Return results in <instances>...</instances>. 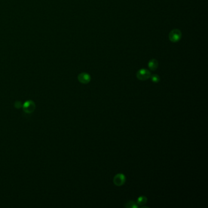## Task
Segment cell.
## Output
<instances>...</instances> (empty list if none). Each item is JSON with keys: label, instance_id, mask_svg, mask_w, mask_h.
I'll use <instances>...</instances> for the list:
<instances>
[{"label": "cell", "instance_id": "obj_4", "mask_svg": "<svg viewBox=\"0 0 208 208\" xmlns=\"http://www.w3.org/2000/svg\"><path fill=\"white\" fill-rule=\"evenodd\" d=\"M113 181L115 186H122L126 181V176L123 173H118L114 176Z\"/></svg>", "mask_w": 208, "mask_h": 208}, {"label": "cell", "instance_id": "obj_6", "mask_svg": "<svg viewBox=\"0 0 208 208\" xmlns=\"http://www.w3.org/2000/svg\"><path fill=\"white\" fill-rule=\"evenodd\" d=\"M148 67L152 71L156 70L158 67V62L156 59H152V60H150L148 62Z\"/></svg>", "mask_w": 208, "mask_h": 208}, {"label": "cell", "instance_id": "obj_1", "mask_svg": "<svg viewBox=\"0 0 208 208\" xmlns=\"http://www.w3.org/2000/svg\"><path fill=\"white\" fill-rule=\"evenodd\" d=\"M182 36V33L180 31V30L178 29H173L170 31L168 35V38L169 40L172 42H178V41H180Z\"/></svg>", "mask_w": 208, "mask_h": 208}, {"label": "cell", "instance_id": "obj_10", "mask_svg": "<svg viewBox=\"0 0 208 208\" xmlns=\"http://www.w3.org/2000/svg\"><path fill=\"white\" fill-rule=\"evenodd\" d=\"M21 106H22V105H21V102H20V101H16V102L15 103V107L16 108L19 109V108H20Z\"/></svg>", "mask_w": 208, "mask_h": 208}, {"label": "cell", "instance_id": "obj_5", "mask_svg": "<svg viewBox=\"0 0 208 208\" xmlns=\"http://www.w3.org/2000/svg\"><path fill=\"white\" fill-rule=\"evenodd\" d=\"M78 79L81 83L86 84L91 81V77L87 73H81L78 75Z\"/></svg>", "mask_w": 208, "mask_h": 208}, {"label": "cell", "instance_id": "obj_9", "mask_svg": "<svg viewBox=\"0 0 208 208\" xmlns=\"http://www.w3.org/2000/svg\"><path fill=\"white\" fill-rule=\"evenodd\" d=\"M150 78H151L152 81L155 83H158L160 81V77L158 75H156V74L151 75Z\"/></svg>", "mask_w": 208, "mask_h": 208}, {"label": "cell", "instance_id": "obj_2", "mask_svg": "<svg viewBox=\"0 0 208 208\" xmlns=\"http://www.w3.org/2000/svg\"><path fill=\"white\" fill-rule=\"evenodd\" d=\"M151 72L145 69H142L137 73V78L140 81H146L150 78Z\"/></svg>", "mask_w": 208, "mask_h": 208}, {"label": "cell", "instance_id": "obj_8", "mask_svg": "<svg viewBox=\"0 0 208 208\" xmlns=\"http://www.w3.org/2000/svg\"><path fill=\"white\" fill-rule=\"evenodd\" d=\"M126 207L128 208H137L138 207V204L133 201H130L126 203V204L125 205Z\"/></svg>", "mask_w": 208, "mask_h": 208}, {"label": "cell", "instance_id": "obj_3", "mask_svg": "<svg viewBox=\"0 0 208 208\" xmlns=\"http://www.w3.org/2000/svg\"><path fill=\"white\" fill-rule=\"evenodd\" d=\"M23 110L27 114H31L36 109V104L32 100H28L26 101L23 106Z\"/></svg>", "mask_w": 208, "mask_h": 208}, {"label": "cell", "instance_id": "obj_7", "mask_svg": "<svg viewBox=\"0 0 208 208\" xmlns=\"http://www.w3.org/2000/svg\"><path fill=\"white\" fill-rule=\"evenodd\" d=\"M147 202V198L145 196H141L138 198L137 201V204L140 206H142Z\"/></svg>", "mask_w": 208, "mask_h": 208}]
</instances>
